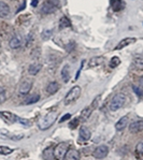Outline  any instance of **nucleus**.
I'll use <instances>...</instances> for the list:
<instances>
[{"label": "nucleus", "mask_w": 143, "mask_h": 160, "mask_svg": "<svg viewBox=\"0 0 143 160\" xmlns=\"http://www.w3.org/2000/svg\"><path fill=\"white\" fill-rule=\"evenodd\" d=\"M59 27H60V28H67V27H71L70 19H69L68 17H66V16L61 17L60 21H59Z\"/></svg>", "instance_id": "24"}, {"label": "nucleus", "mask_w": 143, "mask_h": 160, "mask_svg": "<svg viewBox=\"0 0 143 160\" xmlns=\"http://www.w3.org/2000/svg\"><path fill=\"white\" fill-rule=\"evenodd\" d=\"M66 160H80V154L76 149H69L66 154Z\"/></svg>", "instance_id": "15"}, {"label": "nucleus", "mask_w": 143, "mask_h": 160, "mask_svg": "<svg viewBox=\"0 0 143 160\" xmlns=\"http://www.w3.org/2000/svg\"><path fill=\"white\" fill-rule=\"evenodd\" d=\"M59 89V85L57 82H51L50 84L46 86V92L48 95H54V93L57 92Z\"/></svg>", "instance_id": "16"}, {"label": "nucleus", "mask_w": 143, "mask_h": 160, "mask_svg": "<svg viewBox=\"0 0 143 160\" xmlns=\"http://www.w3.org/2000/svg\"><path fill=\"white\" fill-rule=\"evenodd\" d=\"M13 152V149L8 146H0V154L1 155H10Z\"/></svg>", "instance_id": "29"}, {"label": "nucleus", "mask_w": 143, "mask_h": 160, "mask_svg": "<svg viewBox=\"0 0 143 160\" xmlns=\"http://www.w3.org/2000/svg\"><path fill=\"white\" fill-rule=\"evenodd\" d=\"M31 87H33V83L28 80H25L21 83L18 87V93L19 95H27L29 92H30Z\"/></svg>", "instance_id": "10"}, {"label": "nucleus", "mask_w": 143, "mask_h": 160, "mask_svg": "<svg viewBox=\"0 0 143 160\" xmlns=\"http://www.w3.org/2000/svg\"><path fill=\"white\" fill-rule=\"evenodd\" d=\"M127 125H128V117L124 116V117L120 118V119L116 122L115 128H116V130H118V131H120V130L125 129V128L127 127Z\"/></svg>", "instance_id": "18"}, {"label": "nucleus", "mask_w": 143, "mask_h": 160, "mask_svg": "<svg viewBox=\"0 0 143 160\" xmlns=\"http://www.w3.org/2000/svg\"><path fill=\"white\" fill-rule=\"evenodd\" d=\"M60 7L59 0H44V2L41 6V13L43 14H51L57 11Z\"/></svg>", "instance_id": "2"}, {"label": "nucleus", "mask_w": 143, "mask_h": 160, "mask_svg": "<svg viewBox=\"0 0 143 160\" xmlns=\"http://www.w3.org/2000/svg\"><path fill=\"white\" fill-rule=\"evenodd\" d=\"M134 90L138 92V95H141V92H143V75L139 78V83H138V87L134 86Z\"/></svg>", "instance_id": "27"}, {"label": "nucleus", "mask_w": 143, "mask_h": 160, "mask_svg": "<svg viewBox=\"0 0 143 160\" xmlns=\"http://www.w3.org/2000/svg\"><path fill=\"white\" fill-rule=\"evenodd\" d=\"M43 158L45 159V160H53L54 152H53V149H52V147H49V148H46L45 151L43 152Z\"/></svg>", "instance_id": "25"}, {"label": "nucleus", "mask_w": 143, "mask_h": 160, "mask_svg": "<svg viewBox=\"0 0 143 160\" xmlns=\"http://www.w3.org/2000/svg\"><path fill=\"white\" fill-rule=\"evenodd\" d=\"M108 154H109V148L107 145H100L96 147L95 151L93 152V156L97 159H103L105 157H107Z\"/></svg>", "instance_id": "7"}, {"label": "nucleus", "mask_w": 143, "mask_h": 160, "mask_svg": "<svg viewBox=\"0 0 143 160\" xmlns=\"http://www.w3.org/2000/svg\"><path fill=\"white\" fill-rule=\"evenodd\" d=\"M40 70H41L40 63H33V65H30L28 68V72L30 75H37Z\"/></svg>", "instance_id": "20"}, {"label": "nucleus", "mask_w": 143, "mask_h": 160, "mask_svg": "<svg viewBox=\"0 0 143 160\" xmlns=\"http://www.w3.org/2000/svg\"><path fill=\"white\" fill-rule=\"evenodd\" d=\"M10 14V7L6 2L0 1V17H7Z\"/></svg>", "instance_id": "17"}, {"label": "nucleus", "mask_w": 143, "mask_h": 160, "mask_svg": "<svg viewBox=\"0 0 143 160\" xmlns=\"http://www.w3.org/2000/svg\"><path fill=\"white\" fill-rule=\"evenodd\" d=\"M7 99V93H6V89L0 87V103H3Z\"/></svg>", "instance_id": "31"}, {"label": "nucleus", "mask_w": 143, "mask_h": 160, "mask_svg": "<svg viewBox=\"0 0 143 160\" xmlns=\"http://www.w3.org/2000/svg\"><path fill=\"white\" fill-rule=\"evenodd\" d=\"M110 4H111V8L113 9V11L115 12L120 11L125 7V3L123 0H110Z\"/></svg>", "instance_id": "14"}, {"label": "nucleus", "mask_w": 143, "mask_h": 160, "mask_svg": "<svg viewBox=\"0 0 143 160\" xmlns=\"http://www.w3.org/2000/svg\"><path fill=\"white\" fill-rule=\"evenodd\" d=\"M18 122H19V124H22V125H24V126H26V127H28V126H30V125H31V122H29V120L24 119V118H21V117L18 118Z\"/></svg>", "instance_id": "34"}, {"label": "nucleus", "mask_w": 143, "mask_h": 160, "mask_svg": "<svg viewBox=\"0 0 143 160\" xmlns=\"http://www.w3.org/2000/svg\"><path fill=\"white\" fill-rule=\"evenodd\" d=\"M103 61H105V58L102 56H100V57H93L89 60L88 65H89V67H97V66H100L101 63H103Z\"/></svg>", "instance_id": "22"}, {"label": "nucleus", "mask_w": 143, "mask_h": 160, "mask_svg": "<svg viewBox=\"0 0 143 160\" xmlns=\"http://www.w3.org/2000/svg\"><path fill=\"white\" fill-rule=\"evenodd\" d=\"M51 36H52V30L50 29V30H48V29H45V30L42 32V38H43V40H49V39L51 38Z\"/></svg>", "instance_id": "33"}, {"label": "nucleus", "mask_w": 143, "mask_h": 160, "mask_svg": "<svg viewBox=\"0 0 143 160\" xmlns=\"http://www.w3.org/2000/svg\"><path fill=\"white\" fill-rule=\"evenodd\" d=\"M143 130V120H137L130 124L129 126V131L131 133H139Z\"/></svg>", "instance_id": "13"}, {"label": "nucleus", "mask_w": 143, "mask_h": 160, "mask_svg": "<svg viewBox=\"0 0 143 160\" xmlns=\"http://www.w3.org/2000/svg\"><path fill=\"white\" fill-rule=\"evenodd\" d=\"M100 99H101V96H97V97L94 99L92 104L88 105V107H86L85 109L81 112V118H82L83 120H86L88 117L90 116V115H92V113L96 110V108L98 107V102H99Z\"/></svg>", "instance_id": "5"}, {"label": "nucleus", "mask_w": 143, "mask_h": 160, "mask_svg": "<svg viewBox=\"0 0 143 160\" xmlns=\"http://www.w3.org/2000/svg\"><path fill=\"white\" fill-rule=\"evenodd\" d=\"M22 44H23V38H22L21 34H15V36H13L9 42L10 48H14V50H15V48H21Z\"/></svg>", "instance_id": "11"}, {"label": "nucleus", "mask_w": 143, "mask_h": 160, "mask_svg": "<svg viewBox=\"0 0 143 160\" xmlns=\"http://www.w3.org/2000/svg\"><path fill=\"white\" fill-rule=\"evenodd\" d=\"M81 92H82V90H81L80 86H74V87H72L70 90H69V92L67 93V96H66L64 103H65L66 105H69V104H71V103L75 102L76 100L80 98Z\"/></svg>", "instance_id": "4"}, {"label": "nucleus", "mask_w": 143, "mask_h": 160, "mask_svg": "<svg viewBox=\"0 0 143 160\" xmlns=\"http://www.w3.org/2000/svg\"><path fill=\"white\" fill-rule=\"evenodd\" d=\"M135 152L138 155H143V141H140L135 146Z\"/></svg>", "instance_id": "30"}, {"label": "nucleus", "mask_w": 143, "mask_h": 160, "mask_svg": "<svg viewBox=\"0 0 143 160\" xmlns=\"http://www.w3.org/2000/svg\"><path fill=\"white\" fill-rule=\"evenodd\" d=\"M0 117L4 120L8 124H14V122H18V116H16L15 114L11 112H7V111H3V112H0Z\"/></svg>", "instance_id": "8"}, {"label": "nucleus", "mask_w": 143, "mask_h": 160, "mask_svg": "<svg viewBox=\"0 0 143 160\" xmlns=\"http://www.w3.org/2000/svg\"><path fill=\"white\" fill-rule=\"evenodd\" d=\"M90 131L85 127H82L80 129V138L83 140V141H87V140L90 139Z\"/></svg>", "instance_id": "21"}, {"label": "nucleus", "mask_w": 143, "mask_h": 160, "mask_svg": "<svg viewBox=\"0 0 143 160\" xmlns=\"http://www.w3.org/2000/svg\"><path fill=\"white\" fill-rule=\"evenodd\" d=\"M0 50H1V41H0Z\"/></svg>", "instance_id": "37"}, {"label": "nucleus", "mask_w": 143, "mask_h": 160, "mask_svg": "<svg viewBox=\"0 0 143 160\" xmlns=\"http://www.w3.org/2000/svg\"><path fill=\"white\" fill-rule=\"evenodd\" d=\"M134 66L135 69H139V70H143V57H135L134 59Z\"/></svg>", "instance_id": "26"}, {"label": "nucleus", "mask_w": 143, "mask_h": 160, "mask_svg": "<svg viewBox=\"0 0 143 160\" xmlns=\"http://www.w3.org/2000/svg\"><path fill=\"white\" fill-rule=\"evenodd\" d=\"M38 2H39V0H33V1H31V7L36 8V7L38 6Z\"/></svg>", "instance_id": "36"}, {"label": "nucleus", "mask_w": 143, "mask_h": 160, "mask_svg": "<svg viewBox=\"0 0 143 160\" xmlns=\"http://www.w3.org/2000/svg\"><path fill=\"white\" fill-rule=\"evenodd\" d=\"M0 137L3 138V139H10V140H14V141H18V140L23 139L24 134H12L10 133L8 130L6 129H0Z\"/></svg>", "instance_id": "9"}, {"label": "nucleus", "mask_w": 143, "mask_h": 160, "mask_svg": "<svg viewBox=\"0 0 143 160\" xmlns=\"http://www.w3.org/2000/svg\"><path fill=\"white\" fill-rule=\"evenodd\" d=\"M120 57H117V56H114V57L111 58L109 65H110V67L113 69V68H116L117 66L120 65Z\"/></svg>", "instance_id": "28"}, {"label": "nucleus", "mask_w": 143, "mask_h": 160, "mask_svg": "<svg viewBox=\"0 0 143 160\" xmlns=\"http://www.w3.org/2000/svg\"><path fill=\"white\" fill-rule=\"evenodd\" d=\"M61 78L65 83H67L69 78H70V67H69V65L64 66L63 70H61Z\"/></svg>", "instance_id": "19"}, {"label": "nucleus", "mask_w": 143, "mask_h": 160, "mask_svg": "<svg viewBox=\"0 0 143 160\" xmlns=\"http://www.w3.org/2000/svg\"><path fill=\"white\" fill-rule=\"evenodd\" d=\"M68 152V144L67 143H60L55 147L54 151V157L57 160H64L66 157V154Z\"/></svg>", "instance_id": "6"}, {"label": "nucleus", "mask_w": 143, "mask_h": 160, "mask_svg": "<svg viewBox=\"0 0 143 160\" xmlns=\"http://www.w3.org/2000/svg\"><path fill=\"white\" fill-rule=\"evenodd\" d=\"M125 102H126V96H125L124 93H117V95H115L114 97L112 98V100L110 101L109 109L110 111H113V112L117 111L125 104Z\"/></svg>", "instance_id": "3"}, {"label": "nucleus", "mask_w": 143, "mask_h": 160, "mask_svg": "<svg viewBox=\"0 0 143 160\" xmlns=\"http://www.w3.org/2000/svg\"><path fill=\"white\" fill-rule=\"evenodd\" d=\"M135 41H137V39H135V38H125V39H123V40H120V42H118V44L115 46L114 50L115 51L123 50V48H126V46L130 45V44H132V43H135Z\"/></svg>", "instance_id": "12"}, {"label": "nucleus", "mask_w": 143, "mask_h": 160, "mask_svg": "<svg viewBox=\"0 0 143 160\" xmlns=\"http://www.w3.org/2000/svg\"><path fill=\"white\" fill-rule=\"evenodd\" d=\"M71 117V115L70 114H66V115H64L63 117H61V119L59 120V122H64L65 120H67V119H69V118Z\"/></svg>", "instance_id": "35"}, {"label": "nucleus", "mask_w": 143, "mask_h": 160, "mask_svg": "<svg viewBox=\"0 0 143 160\" xmlns=\"http://www.w3.org/2000/svg\"><path fill=\"white\" fill-rule=\"evenodd\" d=\"M79 124H80V120H79V118H74V119H72L70 122V124H69V127L71 128V129H74L79 126Z\"/></svg>", "instance_id": "32"}, {"label": "nucleus", "mask_w": 143, "mask_h": 160, "mask_svg": "<svg viewBox=\"0 0 143 160\" xmlns=\"http://www.w3.org/2000/svg\"><path fill=\"white\" fill-rule=\"evenodd\" d=\"M39 100H40V95L36 93V95H33L31 97L27 98L25 101H24V104H26V105H28V104H33V103L38 102Z\"/></svg>", "instance_id": "23"}, {"label": "nucleus", "mask_w": 143, "mask_h": 160, "mask_svg": "<svg viewBox=\"0 0 143 160\" xmlns=\"http://www.w3.org/2000/svg\"><path fill=\"white\" fill-rule=\"evenodd\" d=\"M57 116H58V113L53 111V112H49L45 116H43L39 120L38 122V126H39V129L40 130H46L49 129L54 122H56L57 119Z\"/></svg>", "instance_id": "1"}]
</instances>
